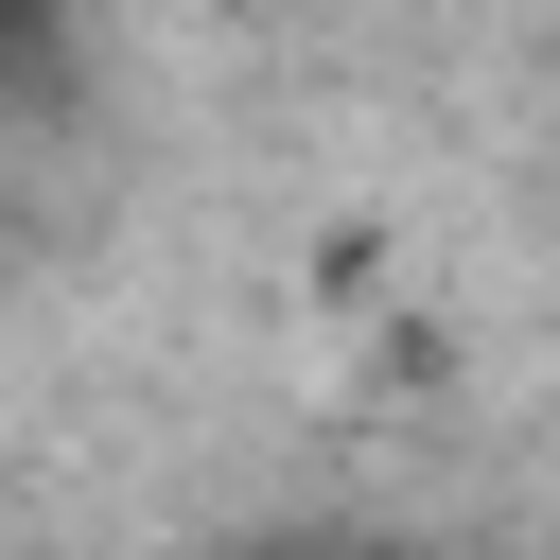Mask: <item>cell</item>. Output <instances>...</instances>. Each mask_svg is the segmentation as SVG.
<instances>
[{
    "label": "cell",
    "mask_w": 560,
    "mask_h": 560,
    "mask_svg": "<svg viewBox=\"0 0 560 560\" xmlns=\"http://www.w3.org/2000/svg\"><path fill=\"white\" fill-rule=\"evenodd\" d=\"M350 560H385V542H350Z\"/></svg>",
    "instance_id": "1"
}]
</instances>
